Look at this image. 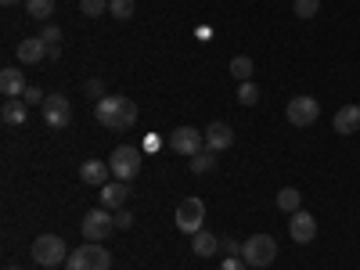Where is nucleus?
<instances>
[{
  "instance_id": "obj_1",
  "label": "nucleus",
  "mask_w": 360,
  "mask_h": 270,
  "mask_svg": "<svg viewBox=\"0 0 360 270\" xmlns=\"http://www.w3.org/2000/svg\"><path fill=\"white\" fill-rule=\"evenodd\" d=\"M94 119H98L105 130L127 134V130L137 123V101L127 98V94H105V98L94 105Z\"/></svg>"
},
{
  "instance_id": "obj_2",
  "label": "nucleus",
  "mask_w": 360,
  "mask_h": 270,
  "mask_svg": "<svg viewBox=\"0 0 360 270\" xmlns=\"http://www.w3.org/2000/svg\"><path fill=\"white\" fill-rule=\"evenodd\" d=\"M65 270H112V252L101 242H86L76 252H69Z\"/></svg>"
},
{
  "instance_id": "obj_3",
  "label": "nucleus",
  "mask_w": 360,
  "mask_h": 270,
  "mask_svg": "<svg viewBox=\"0 0 360 270\" xmlns=\"http://www.w3.org/2000/svg\"><path fill=\"white\" fill-rule=\"evenodd\" d=\"M274 256H278V242L270 234H252V238L242 242V259L249 266H270Z\"/></svg>"
},
{
  "instance_id": "obj_4",
  "label": "nucleus",
  "mask_w": 360,
  "mask_h": 270,
  "mask_svg": "<svg viewBox=\"0 0 360 270\" xmlns=\"http://www.w3.org/2000/svg\"><path fill=\"white\" fill-rule=\"evenodd\" d=\"M33 259L51 270V266H62L69 259V249H65V242L58 234H40L37 242H33Z\"/></svg>"
},
{
  "instance_id": "obj_5",
  "label": "nucleus",
  "mask_w": 360,
  "mask_h": 270,
  "mask_svg": "<svg viewBox=\"0 0 360 270\" xmlns=\"http://www.w3.org/2000/svg\"><path fill=\"white\" fill-rule=\"evenodd\" d=\"M112 227H115V217H112V209H105V205L90 209V213L83 217V224H79L86 242H105V238L112 234Z\"/></svg>"
},
{
  "instance_id": "obj_6",
  "label": "nucleus",
  "mask_w": 360,
  "mask_h": 270,
  "mask_svg": "<svg viewBox=\"0 0 360 270\" xmlns=\"http://www.w3.org/2000/svg\"><path fill=\"white\" fill-rule=\"evenodd\" d=\"M108 166H112L115 180H134L141 173V152L134 144H119L112 152V159H108Z\"/></svg>"
},
{
  "instance_id": "obj_7",
  "label": "nucleus",
  "mask_w": 360,
  "mask_h": 270,
  "mask_svg": "<svg viewBox=\"0 0 360 270\" xmlns=\"http://www.w3.org/2000/svg\"><path fill=\"white\" fill-rule=\"evenodd\" d=\"M40 108H44V123L51 130H65L72 123V105H69L65 94H47V101Z\"/></svg>"
},
{
  "instance_id": "obj_8",
  "label": "nucleus",
  "mask_w": 360,
  "mask_h": 270,
  "mask_svg": "<svg viewBox=\"0 0 360 270\" xmlns=\"http://www.w3.org/2000/svg\"><path fill=\"white\" fill-rule=\"evenodd\" d=\"M169 148H173L176 155L195 159L198 152H205V134H198L195 127H176V130L169 134Z\"/></svg>"
},
{
  "instance_id": "obj_9",
  "label": "nucleus",
  "mask_w": 360,
  "mask_h": 270,
  "mask_svg": "<svg viewBox=\"0 0 360 270\" xmlns=\"http://www.w3.org/2000/svg\"><path fill=\"white\" fill-rule=\"evenodd\" d=\"M176 227L184 231V234H198L202 231V224H205V205H202V198H184L176 205Z\"/></svg>"
},
{
  "instance_id": "obj_10",
  "label": "nucleus",
  "mask_w": 360,
  "mask_h": 270,
  "mask_svg": "<svg viewBox=\"0 0 360 270\" xmlns=\"http://www.w3.org/2000/svg\"><path fill=\"white\" fill-rule=\"evenodd\" d=\"M285 115H288V123H292V127H310V123H317L321 105H317V98H310V94H299V98L288 101Z\"/></svg>"
},
{
  "instance_id": "obj_11",
  "label": "nucleus",
  "mask_w": 360,
  "mask_h": 270,
  "mask_svg": "<svg viewBox=\"0 0 360 270\" xmlns=\"http://www.w3.org/2000/svg\"><path fill=\"white\" fill-rule=\"evenodd\" d=\"M288 234H292V242L299 245H307L317 238V220L307 213V209H299V213H292V224H288Z\"/></svg>"
},
{
  "instance_id": "obj_12",
  "label": "nucleus",
  "mask_w": 360,
  "mask_h": 270,
  "mask_svg": "<svg viewBox=\"0 0 360 270\" xmlns=\"http://www.w3.org/2000/svg\"><path fill=\"white\" fill-rule=\"evenodd\" d=\"M98 198H101L105 209H115V213H119V209L127 205V198H130V180H115V184H105Z\"/></svg>"
},
{
  "instance_id": "obj_13",
  "label": "nucleus",
  "mask_w": 360,
  "mask_h": 270,
  "mask_svg": "<svg viewBox=\"0 0 360 270\" xmlns=\"http://www.w3.org/2000/svg\"><path fill=\"white\" fill-rule=\"evenodd\" d=\"M47 51H51V47H47L40 37H25V40L18 44L15 54H18L22 65H37V62H44V58H47Z\"/></svg>"
},
{
  "instance_id": "obj_14",
  "label": "nucleus",
  "mask_w": 360,
  "mask_h": 270,
  "mask_svg": "<svg viewBox=\"0 0 360 270\" xmlns=\"http://www.w3.org/2000/svg\"><path fill=\"white\" fill-rule=\"evenodd\" d=\"M108 173H112V166L101 162V159H86L79 166V180H83V184H94V188H105L108 184Z\"/></svg>"
},
{
  "instance_id": "obj_15",
  "label": "nucleus",
  "mask_w": 360,
  "mask_h": 270,
  "mask_svg": "<svg viewBox=\"0 0 360 270\" xmlns=\"http://www.w3.org/2000/svg\"><path fill=\"white\" fill-rule=\"evenodd\" d=\"M360 130V105H342L335 112V134L339 137H353Z\"/></svg>"
},
{
  "instance_id": "obj_16",
  "label": "nucleus",
  "mask_w": 360,
  "mask_h": 270,
  "mask_svg": "<svg viewBox=\"0 0 360 270\" xmlns=\"http://www.w3.org/2000/svg\"><path fill=\"white\" fill-rule=\"evenodd\" d=\"M231 144H234V130L227 123H213L205 130V148L209 152H224V148H231Z\"/></svg>"
},
{
  "instance_id": "obj_17",
  "label": "nucleus",
  "mask_w": 360,
  "mask_h": 270,
  "mask_svg": "<svg viewBox=\"0 0 360 270\" xmlns=\"http://www.w3.org/2000/svg\"><path fill=\"white\" fill-rule=\"evenodd\" d=\"M0 119H4L8 127H25V119H29V105L22 98H8L4 105H0Z\"/></svg>"
},
{
  "instance_id": "obj_18",
  "label": "nucleus",
  "mask_w": 360,
  "mask_h": 270,
  "mask_svg": "<svg viewBox=\"0 0 360 270\" xmlns=\"http://www.w3.org/2000/svg\"><path fill=\"white\" fill-rule=\"evenodd\" d=\"M220 249V238L217 234H209V231H198V234H191V252L195 256H202V259H209Z\"/></svg>"
},
{
  "instance_id": "obj_19",
  "label": "nucleus",
  "mask_w": 360,
  "mask_h": 270,
  "mask_svg": "<svg viewBox=\"0 0 360 270\" xmlns=\"http://www.w3.org/2000/svg\"><path fill=\"white\" fill-rule=\"evenodd\" d=\"M0 90H4L8 98H22V94H25L22 72H18V69H4V72H0Z\"/></svg>"
},
{
  "instance_id": "obj_20",
  "label": "nucleus",
  "mask_w": 360,
  "mask_h": 270,
  "mask_svg": "<svg viewBox=\"0 0 360 270\" xmlns=\"http://www.w3.org/2000/svg\"><path fill=\"white\" fill-rule=\"evenodd\" d=\"M25 15L33 22H47L54 15V0H25Z\"/></svg>"
},
{
  "instance_id": "obj_21",
  "label": "nucleus",
  "mask_w": 360,
  "mask_h": 270,
  "mask_svg": "<svg viewBox=\"0 0 360 270\" xmlns=\"http://www.w3.org/2000/svg\"><path fill=\"white\" fill-rule=\"evenodd\" d=\"M299 205H303V195H299L295 188H281L278 191V209H281V213H299Z\"/></svg>"
},
{
  "instance_id": "obj_22",
  "label": "nucleus",
  "mask_w": 360,
  "mask_h": 270,
  "mask_svg": "<svg viewBox=\"0 0 360 270\" xmlns=\"http://www.w3.org/2000/svg\"><path fill=\"white\" fill-rule=\"evenodd\" d=\"M134 11H137L134 0H108V15H112L115 22H130Z\"/></svg>"
},
{
  "instance_id": "obj_23",
  "label": "nucleus",
  "mask_w": 360,
  "mask_h": 270,
  "mask_svg": "<svg viewBox=\"0 0 360 270\" xmlns=\"http://www.w3.org/2000/svg\"><path fill=\"white\" fill-rule=\"evenodd\" d=\"M213 166H217V152H209V148H205V152H198V155L191 159V173H195V176L213 173Z\"/></svg>"
},
{
  "instance_id": "obj_24",
  "label": "nucleus",
  "mask_w": 360,
  "mask_h": 270,
  "mask_svg": "<svg viewBox=\"0 0 360 270\" xmlns=\"http://www.w3.org/2000/svg\"><path fill=\"white\" fill-rule=\"evenodd\" d=\"M231 76H234L238 83H245V79H252V58H245V54H238V58H231Z\"/></svg>"
},
{
  "instance_id": "obj_25",
  "label": "nucleus",
  "mask_w": 360,
  "mask_h": 270,
  "mask_svg": "<svg viewBox=\"0 0 360 270\" xmlns=\"http://www.w3.org/2000/svg\"><path fill=\"white\" fill-rule=\"evenodd\" d=\"M238 101H242L245 108H252V105L259 101V86H256L252 79H245V83H238Z\"/></svg>"
},
{
  "instance_id": "obj_26",
  "label": "nucleus",
  "mask_w": 360,
  "mask_h": 270,
  "mask_svg": "<svg viewBox=\"0 0 360 270\" xmlns=\"http://www.w3.org/2000/svg\"><path fill=\"white\" fill-rule=\"evenodd\" d=\"M79 11H83L86 18H101V15L108 11V0H79Z\"/></svg>"
},
{
  "instance_id": "obj_27",
  "label": "nucleus",
  "mask_w": 360,
  "mask_h": 270,
  "mask_svg": "<svg viewBox=\"0 0 360 270\" xmlns=\"http://www.w3.org/2000/svg\"><path fill=\"white\" fill-rule=\"evenodd\" d=\"M40 40H44L47 47H58V44H62V29H58L54 22H44V29H40Z\"/></svg>"
},
{
  "instance_id": "obj_28",
  "label": "nucleus",
  "mask_w": 360,
  "mask_h": 270,
  "mask_svg": "<svg viewBox=\"0 0 360 270\" xmlns=\"http://www.w3.org/2000/svg\"><path fill=\"white\" fill-rule=\"evenodd\" d=\"M317 11H321V0H295V15H299V18L310 22Z\"/></svg>"
},
{
  "instance_id": "obj_29",
  "label": "nucleus",
  "mask_w": 360,
  "mask_h": 270,
  "mask_svg": "<svg viewBox=\"0 0 360 270\" xmlns=\"http://www.w3.org/2000/svg\"><path fill=\"white\" fill-rule=\"evenodd\" d=\"M22 101H25V105H44V101H47V94H44L40 86H25V94H22Z\"/></svg>"
},
{
  "instance_id": "obj_30",
  "label": "nucleus",
  "mask_w": 360,
  "mask_h": 270,
  "mask_svg": "<svg viewBox=\"0 0 360 270\" xmlns=\"http://www.w3.org/2000/svg\"><path fill=\"white\" fill-rule=\"evenodd\" d=\"M220 270H249V263H245L242 256H224V263H220Z\"/></svg>"
},
{
  "instance_id": "obj_31",
  "label": "nucleus",
  "mask_w": 360,
  "mask_h": 270,
  "mask_svg": "<svg viewBox=\"0 0 360 270\" xmlns=\"http://www.w3.org/2000/svg\"><path fill=\"white\" fill-rule=\"evenodd\" d=\"M115 227H119V231H130V227H134V217L127 213V209H119V213H115Z\"/></svg>"
},
{
  "instance_id": "obj_32",
  "label": "nucleus",
  "mask_w": 360,
  "mask_h": 270,
  "mask_svg": "<svg viewBox=\"0 0 360 270\" xmlns=\"http://www.w3.org/2000/svg\"><path fill=\"white\" fill-rule=\"evenodd\" d=\"M224 252L227 256H238V252H242V242H238V238H224Z\"/></svg>"
},
{
  "instance_id": "obj_33",
  "label": "nucleus",
  "mask_w": 360,
  "mask_h": 270,
  "mask_svg": "<svg viewBox=\"0 0 360 270\" xmlns=\"http://www.w3.org/2000/svg\"><path fill=\"white\" fill-rule=\"evenodd\" d=\"M86 90H90V94H94L98 101L105 98V94H101V90H105V86H101V79H90V83H86Z\"/></svg>"
},
{
  "instance_id": "obj_34",
  "label": "nucleus",
  "mask_w": 360,
  "mask_h": 270,
  "mask_svg": "<svg viewBox=\"0 0 360 270\" xmlns=\"http://www.w3.org/2000/svg\"><path fill=\"white\" fill-rule=\"evenodd\" d=\"M0 4H8V8H11V4H22V0H0Z\"/></svg>"
},
{
  "instance_id": "obj_35",
  "label": "nucleus",
  "mask_w": 360,
  "mask_h": 270,
  "mask_svg": "<svg viewBox=\"0 0 360 270\" xmlns=\"http://www.w3.org/2000/svg\"><path fill=\"white\" fill-rule=\"evenodd\" d=\"M8 270H18V266H8Z\"/></svg>"
}]
</instances>
